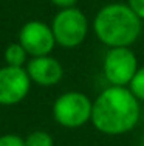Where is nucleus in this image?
<instances>
[{
    "mask_svg": "<svg viewBox=\"0 0 144 146\" xmlns=\"http://www.w3.org/2000/svg\"><path fill=\"white\" fill-rule=\"evenodd\" d=\"M138 68V58L130 47L108 48L102 61V73L110 86L129 87Z\"/></svg>",
    "mask_w": 144,
    "mask_h": 146,
    "instance_id": "nucleus-5",
    "label": "nucleus"
},
{
    "mask_svg": "<svg viewBox=\"0 0 144 146\" xmlns=\"http://www.w3.org/2000/svg\"><path fill=\"white\" fill-rule=\"evenodd\" d=\"M127 5L136 13L144 22V0H127Z\"/></svg>",
    "mask_w": 144,
    "mask_h": 146,
    "instance_id": "nucleus-13",
    "label": "nucleus"
},
{
    "mask_svg": "<svg viewBox=\"0 0 144 146\" xmlns=\"http://www.w3.org/2000/svg\"><path fill=\"white\" fill-rule=\"evenodd\" d=\"M26 146H54V138L47 131H33L25 137Z\"/></svg>",
    "mask_w": 144,
    "mask_h": 146,
    "instance_id": "nucleus-10",
    "label": "nucleus"
},
{
    "mask_svg": "<svg viewBox=\"0 0 144 146\" xmlns=\"http://www.w3.org/2000/svg\"><path fill=\"white\" fill-rule=\"evenodd\" d=\"M0 146H26L25 138L17 134H3L0 135Z\"/></svg>",
    "mask_w": 144,
    "mask_h": 146,
    "instance_id": "nucleus-12",
    "label": "nucleus"
},
{
    "mask_svg": "<svg viewBox=\"0 0 144 146\" xmlns=\"http://www.w3.org/2000/svg\"><path fill=\"white\" fill-rule=\"evenodd\" d=\"M129 89L138 98L139 103H144V67H139L136 70L135 76L132 78V81L129 84Z\"/></svg>",
    "mask_w": 144,
    "mask_h": 146,
    "instance_id": "nucleus-11",
    "label": "nucleus"
},
{
    "mask_svg": "<svg viewBox=\"0 0 144 146\" xmlns=\"http://www.w3.org/2000/svg\"><path fill=\"white\" fill-rule=\"evenodd\" d=\"M95 36L108 48L132 47L143 33V20L126 3L104 5L93 20Z\"/></svg>",
    "mask_w": 144,
    "mask_h": 146,
    "instance_id": "nucleus-2",
    "label": "nucleus"
},
{
    "mask_svg": "<svg viewBox=\"0 0 144 146\" xmlns=\"http://www.w3.org/2000/svg\"><path fill=\"white\" fill-rule=\"evenodd\" d=\"M51 5H54L57 9H67V8H73L76 6L78 0H50Z\"/></svg>",
    "mask_w": 144,
    "mask_h": 146,
    "instance_id": "nucleus-14",
    "label": "nucleus"
},
{
    "mask_svg": "<svg viewBox=\"0 0 144 146\" xmlns=\"http://www.w3.org/2000/svg\"><path fill=\"white\" fill-rule=\"evenodd\" d=\"M3 61H5V65L25 67L26 62L30 61V54L26 53V50L19 42H12L3 51Z\"/></svg>",
    "mask_w": 144,
    "mask_h": 146,
    "instance_id": "nucleus-9",
    "label": "nucleus"
},
{
    "mask_svg": "<svg viewBox=\"0 0 144 146\" xmlns=\"http://www.w3.org/2000/svg\"><path fill=\"white\" fill-rule=\"evenodd\" d=\"M31 79L25 67H0V106H16L28 96Z\"/></svg>",
    "mask_w": 144,
    "mask_h": 146,
    "instance_id": "nucleus-7",
    "label": "nucleus"
},
{
    "mask_svg": "<svg viewBox=\"0 0 144 146\" xmlns=\"http://www.w3.org/2000/svg\"><path fill=\"white\" fill-rule=\"evenodd\" d=\"M17 42L26 50L30 58L48 56L57 45L51 27L43 20H28L23 23L17 36Z\"/></svg>",
    "mask_w": 144,
    "mask_h": 146,
    "instance_id": "nucleus-6",
    "label": "nucleus"
},
{
    "mask_svg": "<svg viewBox=\"0 0 144 146\" xmlns=\"http://www.w3.org/2000/svg\"><path fill=\"white\" fill-rule=\"evenodd\" d=\"M25 68L31 82L40 86V87H53V86L59 84L64 78L62 64L51 54L30 58Z\"/></svg>",
    "mask_w": 144,
    "mask_h": 146,
    "instance_id": "nucleus-8",
    "label": "nucleus"
},
{
    "mask_svg": "<svg viewBox=\"0 0 144 146\" xmlns=\"http://www.w3.org/2000/svg\"><path fill=\"white\" fill-rule=\"evenodd\" d=\"M93 100L78 90L59 95L53 103L51 113L59 126L65 129H79L91 121Z\"/></svg>",
    "mask_w": 144,
    "mask_h": 146,
    "instance_id": "nucleus-3",
    "label": "nucleus"
},
{
    "mask_svg": "<svg viewBox=\"0 0 144 146\" xmlns=\"http://www.w3.org/2000/svg\"><path fill=\"white\" fill-rule=\"evenodd\" d=\"M141 118V103L129 87L108 86L93 100L91 121L104 135H122L135 129Z\"/></svg>",
    "mask_w": 144,
    "mask_h": 146,
    "instance_id": "nucleus-1",
    "label": "nucleus"
},
{
    "mask_svg": "<svg viewBox=\"0 0 144 146\" xmlns=\"http://www.w3.org/2000/svg\"><path fill=\"white\" fill-rule=\"evenodd\" d=\"M56 44L62 48H76L87 39L88 19L79 8L59 9L50 23Z\"/></svg>",
    "mask_w": 144,
    "mask_h": 146,
    "instance_id": "nucleus-4",
    "label": "nucleus"
}]
</instances>
